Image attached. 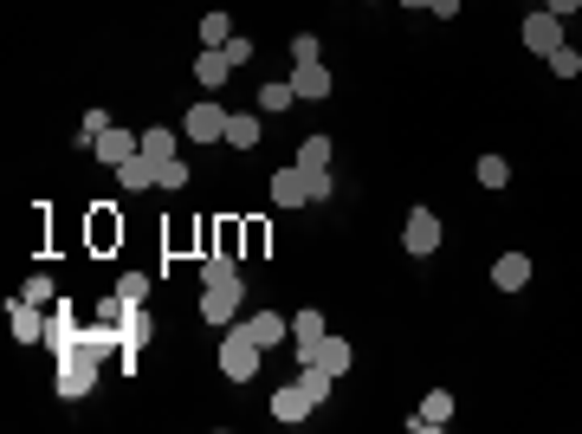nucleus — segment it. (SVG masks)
I'll list each match as a JSON object with an SVG mask.
<instances>
[{
	"label": "nucleus",
	"instance_id": "1",
	"mask_svg": "<svg viewBox=\"0 0 582 434\" xmlns=\"http://www.w3.org/2000/svg\"><path fill=\"white\" fill-rule=\"evenodd\" d=\"M259 363H266V350H259L240 324H227V337H220V376H227V383H253Z\"/></svg>",
	"mask_w": 582,
	"mask_h": 434
},
{
	"label": "nucleus",
	"instance_id": "2",
	"mask_svg": "<svg viewBox=\"0 0 582 434\" xmlns=\"http://www.w3.org/2000/svg\"><path fill=\"white\" fill-rule=\"evenodd\" d=\"M97 363H104V357H91V350L59 357V396H65V402H85L91 389H97Z\"/></svg>",
	"mask_w": 582,
	"mask_h": 434
},
{
	"label": "nucleus",
	"instance_id": "3",
	"mask_svg": "<svg viewBox=\"0 0 582 434\" xmlns=\"http://www.w3.org/2000/svg\"><path fill=\"white\" fill-rule=\"evenodd\" d=\"M401 247H408V260H434V253H440V214L434 208H408Z\"/></svg>",
	"mask_w": 582,
	"mask_h": 434
},
{
	"label": "nucleus",
	"instance_id": "4",
	"mask_svg": "<svg viewBox=\"0 0 582 434\" xmlns=\"http://www.w3.org/2000/svg\"><path fill=\"white\" fill-rule=\"evenodd\" d=\"M240 298H246L240 279H227V286H207V292H201V318L214 324V331H227V324L240 318Z\"/></svg>",
	"mask_w": 582,
	"mask_h": 434
},
{
	"label": "nucleus",
	"instance_id": "5",
	"mask_svg": "<svg viewBox=\"0 0 582 434\" xmlns=\"http://www.w3.org/2000/svg\"><path fill=\"white\" fill-rule=\"evenodd\" d=\"M78 337H85V324H78L72 298H59V311H46V344H52V357H72Z\"/></svg>",
	"mask_w": 582,
	"mask_h": 434
},
{
	"label": "nucleus",
	"instance_id": "6",
	"mask_svg": "<svg viewBox=\"0 0 582 434\" xmlns=\"http://www.w3.org/2000/svg\"><path fill=\"white\" fill-rule=\"evenodd\" d=\"M227 104H194V111L182 117V137L188 143H220V137H227Z\"/></svg>",
	"mask_w": 582,
	"mask_h": 434
},
{
	"label": "nucleus",
	"instance_id": "7",
	"mask_svg": "<svg viewBox=\"0 0 582 434\" xmlns=\"http://www.w3.org/2000/svg\"><path fill=\"white\" fill-rule=\"evenodd\" d=\"M291 91H298L304 104H324L330 91H337V78H330L324 59H304V65H291Z\"/></svg>",
	"mask_w": 582,
	"mask_h": 434
},
{
	"label": "nucleus",
	"instance_id": "8",
	"mask_svg": "<svg viewBox=\"0 0 582 434\" xmlns=\"http://www.w3.org/2000/svg\"><path fill=\"white\" fill-rule=\"evenodd\" d=\"M524 46H531V52H544V59H550V52L563 46V20H557L550 7H531V13H524Z\"/></svg>",
	"mask_w": 582,
	"mask_h": 434
},
{
	"label": "nucleus",
	"instance_id": "9",
	"mask_svg": "<svg viewBox=\"0 0 582 434\" xmlns=\"http://www.w3.org/2000/svg\"><path fill=\"white\" fill-rule=\"evenodd\" d=\"M233 324H240V318H233ZM240 331H246V337H253V344L272 357V350H279L285 337H291V318H279V311H253V318H246Z\"/></svg>",
	"mask_w": 582,
	"mask_h": 434
},
{
	"label": "nucleus",
	"instance_id": "10",
	"mask_svg": "<svg viewBox=\"0 0 582 434\" xmlns=\"http://www.w3.org/2000/svg\"><path fill=\"white\" fill-rule=\"evenodd\" d=\"M7 324H13V344H46V311H39L33 298H13Z\"/></svg>",
	"mask_w": 582,
	"mask_h": 434
},
{
	"label": "nucleus",
	"instance_id": "11",
	"mask_svg": "<svg viewBox=\"0 0 582 434\" xmlns=\"http://www.w3.org/2000/svg\"><path fill=\"white\" fill-rule=\"evenodd\" d=\"M272 201L279 208H311V175L291 162V169H272Z\"/></svg>",
	"mask_w": 582,
	"mask_h": 434
},
{
	"label": "nucleus",
	"instance_id": "12",
	"mask_svg": "<svg viewBox=\"0 0 582 434\" xmlns=\"http://www.w3.org/2000/svg\"><path fill=\"white\" fill-rule=\"evenodd\" d=\"M136 149H143V137H136V130H123V124H110V130H104V137H97V143H91V156H97V162H110V169H117V162H130V156H136Z\"/></svg>",
	"mask_w": 582,
	"mask_h": 434
},
{
	"label": "nucleus",
	"instance_id": "13",
	"mask_svg": "<svg viewBox=\"0 0 582 434\" xmlns=\"http://www.w3.org/2000/svg\"><path fill=\"white\" fill-rule=\"evenodd\" d=\"M324 311H291V344H298V363L317 357V344H324Z\"/></svg>",
	"mask_w": 582,
	"mask_h": 434
},
{
	"label": "nucleus",
	"instance_id": "14",
	"mask_svg": "<svg viewBox=\"0 0 582 434\" xmlns=\"http://www.w3.org/2000/svg\"><path fill=\"white\" fill-rule=\"evenodd\" d=\"M117 182L130 188V195H143V188H162V162H156V156H143V149H136L130 162H117Z\"/></svg>",
	"mask_w": 582,
	"mask_h": 434
},
{
	"label": "nucleus",
	"instance_id": "15",
	"mask_svg": "<svg viewBox=\"0 0 582 434\" xmlns=\"http://www.w3.org/2000/svg\"><path fill=\"white\" fill-rule=\"evenodd\" d=\"M447 422H453V396H447V389H427L421 415H408V428H414V434H440Z\"/></svg>",
	"mask_w": 582,
	"mask_h": 434
},
{
	"label": "nucleus",
	"instance_id": "16",
	"mask_svg": "<svg viewBox=\"0 0 582 434\" xmlns=\"http://www.w3.org/2000/svg\"><path fill=\"white\" fill-rule=\"evenodd\" d=\"M117 331H123V370H136L130 357L149 344V337H156V324H149V311H143V305H130V311H123V324H117Z\"/></svg>",
	"mask_w": 582,
	"mask_h": 434
},
{
	"label": "nucleus",
	"instance_id": "17",
	"mask_svg": "<svg viewBox=\"0 0 582 434\" xmlns=\"http://www.w3.org/2000/svg\"><path fill=\"white\" fill-rule=\"evenodd\" d=\"M492 286H498V292H524V286H531V253H498Z\"/></svg>",
	"mask_w": 582,
	"mask_h": 434
},
{
	"label": "nucleus",
	"instance_id": "18",
	"mask_svg": "<svg viewBox=\"0 0 582 434\" xmlns=\"http://www.w3.org/2000/svg\"><path fill=\"white\" fill-rule=\"evenodd\" d=\"M78 350H91V357H110V350H117V357H123V331H117L110 318H97V324H85Z\"/></svg>",
	"mask_w": 582,
	"mask_h": 434
},
{
	"label": "nucleus",
	"instance_id": "19",
	"mask_svg": "<svg viewBox=\"0 0 582 434\" xmlns=\"http://www.w3.org/2000/svg\"><path fill=\"white\" fill-rule=\"evenodd\" d=\"M298 389H304V396L317 402V409H324V402H330V389H337V376H330L324 363L311 357V363H298Z\"/></svg>",
	"mask_w": 582,
	"mask_h": 434
},
{
	"label": "nucleus",
	"instance_id": "20",
	"mask_svg": "<svg viewBox=\"0 0 582 434\" xmlns=\"http://www.w3.org/2000/svg\"><path fill=\"white\" fill-rule=\"evenodd\" d=\"M272 415H279V422H311V415H317V402L304 396L298 383H291V389H279V396H272Z\"/></svg>",
	"mask_w": 582,
	"mask_h": 434
},
{
	"label": "nucleus",
	"instance_id": "21",
	"mask_svg": "<svg viewBox=\"0 0 582 434\" xmlns=\"http://www.w3.org/2000/svg\"><path fill=\"white\" fill-rule=\"evenodd\" d=\"M291 162H298V169L311 175V182H317V175H330V137H304V143H298V156H291Z\"/></svg>",
	"mask_w": 582,
	"mask_h": 434
},
{
	"label": "nucleus",
	"instance_id": "22",
	"mask_svg": "<svg viewBox=\"0 0 582 434\" xmlns=\"http://www.w3.org/2000/svg\"><path fill=\"white\" fill-rule=\"evenodd\" d=\"M194 78H201V85H207V91H220V85H227V78H233V65H227V52H220V46H207V52H201V59H194Z\"/></svg>",
	"mask_w": 582,
	"mask_h": 434
},
{
	"label": "nucleus",
	"instance_id": "23",
	"mask_svg": "<svg viewBox=\"0 0 582 434\" xmlns=\"http://www.w3.org/2000/svg\"><path fill=\"white\" fill-rule=\"evenodd\" d=\"M317 363H324V370H330V376H343V370H350V363H356V350H350V337H337V331H330V337H324V344H317Z\"/></svg>",
	"mask_w": 582,
	"mask_h": 434
},
{
	"label": "nucleus",
	"instance_id": "24",
	"mask_svg": "<svg viewBox=\"0 0 582 434\" xmlns=\"http://www.w3.org/2000/svg\"><path fill=\"white\" fill-rule=\"evenodd\" d=\"M220 143L253 149V143H259V117H253V111H233V117H227V137H220Z\"/></svg>",
	"mask_w": 582,
	"mask_h": 434
},
{
	"label": "nucleus",
	"instance_id": "25",
	"mask_svg": "<svg viewBox=\"0 0 582 434\" xmlns=\"http://www.w3.org/2000/svg\"><path fill=\"white\" fill-rule=\"evenodd\" d=\"M291 104H298L291 78H285V85H259V117H279V111H291Z\"/></svg>",
	"mask_w": 582,
	"mask_h": 434
},
{
	"label": "nucleus",
	"instance_id": "26",
	"mask_svg": "<svg viewBox=\"0 0 582 434\" xmlns=\"http://www.w3.org/2000/svg\"><path fill=\"white\" fill-rule=\"evenodd\" d=\"M227 279H240L233 253H214V260H201V286H227Z\"/></svg>",
	"mask_w": 582,
	"mask_h": 434
},
{
	"label": "nucleus",
	"instance_id": "27",
	"mask_svg": "<svg viewBox=\"0 0 582 434\" xmlns=\"http://www.w3.org/2000/svg\"><path fill=\"white\" fill-rule=\"evenodd\" d=\"M511 182V162L505 156H479V188H505Z\"/></svg>",
	"mask_w": 582,
	"mask_h": 434
},
{
	"label": "nucleus",
	"instance_id": "28",
	"mask_svg": "<svg viewBox=\"0 0 582 434\" xmlns=\"http://www.w3.org/2000/svg\"><path fill=\"white\" fill-rule=\"evenodd\" d=\"M550 72H557V78H576V72H582V52L570 46V39H563V46L550 52Z\"/></svg>",
	"mask_w": 582,
	"mask_h": 434
},
{
	"label": "nucleus",
	"instance_id": "29",
	"mask_svg": "<svg viewBox=\"0 0 582 434\" xmlns=\"http://www.w3.org/2000/svg\"><path fill=\"white\" fill-rule=\"evenodd\" d=\"M143 156L169 162V156H175V130H143Z\"/></svg>",
	"mask_w": 582,
	"mask_h": 434
},
{
	"label": "nucleus",
	"instance_id": "30",
	"mask_svg": "<svg viewBox=\"0 0 582 434\" xmlns=\"http://www.w3.org/2000/svg\"><path fill=\"white\" fill-rule=\"evenodd\" d=\"M117 298L143 305V298H149V273H117Z\"/></svg>",
	"mask_w": 582,
	"mask_h": 434
},
{
	"label": "nucleus",
	"instance_id": "31",
	"mask_svg": "<svg viewBox=\"0 0 582 434\" xmlns=\"http://www.w3.org/2000/svg\"><path fill=\"white\" fill-rule=\"evenodd\" d=\"M201 39H207V46H227V39H233V20H227V13H207V20H201Z\"/></svg>",
	"mask_w": 582,
	"mask_h": 434
},
{
	"label": "nucleus",
	"instance_id": "32",
	"mask_svg": "<svg viewBox=\"0 0 582 434\" xmlns=\"http://www.w3.org/2000/svg\"><path fill=\"white\" fill-rule=\"evenodd\" d=\"M20 298H33V305H59V292H52V279H46V273H33V279H26Z\"/></svg>",
	"mask_w": 582,
	"mask_h": 434
},
{
	"label": "nucleus",
	"instance_id": "33",
	"mask_svg": "<svg viewBox=\"0 0 582 434\" xmlns=\"http://www.w3.org/2000/svg\"><path fill=\"white\" fill-rule=\"evenodd\" d=\"M104 130H110V111H85V124H78V143H97V137H104Z\"/></svg>",
	"mask_w": 582,
	"mask_h": 434
},
{
	"label": "nucleus",
	"instance_id": "34",
	"mask_svg": "<svg viewBox=\"0 0 582 434\" xmlns=\"http://www.w3.org/2000/svg\"><path fill=\"white\" fill-rule=\"evenodd\" d=\"M220 52H227V65H233V72H240V65H253V39H240V33H233Z\"/></svg>",
	"mask_w": 582,
	"mask_h": 434
},
{
	"label": "nucleus",
	"instance_id": "35",
	"mask_svg": "<svg viewBox=\"0 0 582 434\" xmlns=\"http://www.w3.org/2000/svg\"><path fill=\"white\" fill-rule=\"evenodd\" d=\"M304 59H324V52H317V33H298V39H291V65H304Z\"/></svg>",
	"mask_w": 582,
	"mask_h": 434
},
{
	"label": "nucleus",
	"instance_id": "36",
	"mask_svg": "<svg viewBox=\"0 0 582 434\" xmlns=\"http://www.w3.org/2000/svg\"><path fill=\"white\" fill-rule=\"evenodd\" d=\"M162 188H188V162H182V156L162 162Z\"/></svg>",
	"mask_w": 582,
	"mask_h": 434
},
{
	"label": "nucleus",
	"instance_id": "37",
	"mask_svg": "<svg viewBox=\"0 0 582 434\" xmlns=\"http://www.w3.org/2000/svg\"><path fill=\"white\" fill-rule=\"evenodd\" d=\"M550 13H557V20H570V13H582V0H544Z\"/></svg>",
	"mask_w": 582,
	"mask_h": 434
},
{
	"label": "nucleus",
	"instance_id": "38",
	"mask_svg": "<svg viewBox=\"0 0 582 434\" xmlns=\"http://www.w3.org/2000/svg\"><path fill=\"white\" fill-rule=\"evenodd\" d=\"M401 7H434V0H401Z\"/></svg>",
	"mask_w": 582,
	"mask_h": 434
}]
</instances>
